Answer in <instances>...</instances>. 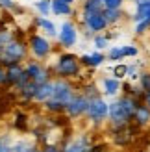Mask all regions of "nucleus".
<instances>
[{"mask_svg":"<svg viewBox=\"0 0 150 152\" xmlns=\"http://www.w3.org/2000/svg\"><path fill=\"white\" fill-rule=\"evenodd\" d=\"M139 104L143 102L128 95L115 96L108 104V121L111 128H121V126L130 124L133 121V115H135V110L139 108Z\"/></svg>","mask_w":150,"mask_h":152,"instance_id":"obj_1","label":"nucleus"},{"mask_svg":"<svg viewBox=\"0 0 150 152\" xmlns=\"http://www.w3.org/2000/svg\"><path fill=\"white\" fill-rule=\"evenodd\" d=\"M52 76L54 78H67V80H76L82 74V63L80 56L72 54V52H61L58 56L56 63L50 67Z\"/></svg>","mask_w":150,"mask_h":152,"instance_id":"obj_2","label":"nucleus"},{"mask_svg":"<svg viewBox=\"0 0 150 152\" xmlns=\"http://www.w3.org/2000/svg\"><path fill=\"white\" fill-rule=\"evenodd\" d=\"M28 43L24 39H19L17 35L13 39L4 45L2 48V54H0V65L2 67H9V65H15V63H22L28 59Z\"/></svg>","mask_w":150,"mask_h":152,"instance_id":"obj_3","label":"nucleus"},{"mask_svg":"<svg viewBox=\"0 0 150 152\" xmlns=\"http://www.w3.org/2000/svg\"><path fill=\"white\" fill-rule=\"evenodd\" d=\"M28 50L30 54H32L35 59H39V61H44L47 58H50L52 54V43L48 37H44L41 34H32L28 37Z\"/></svg>","mask_w":150,"mask_h":152,"instance_id":"obj_4","label":"nucleus"},{"mask_svg":"<svg viewBox=\"0 0 150 152\" xmlns=\"http://www.w3.org/2000/svg\"><path fill=\"white\" fill-rule=\"evenodd\" d=\"M80 24L85 26L93 35L95 34H104L109 28L106 17L102 11H80Z\"/></svg>","mask_w":150,"mask_h":152,"instance_id":"obj_5","label":"nucleus"},{"mask_svg":"<svg viewBox=\"0 0 150 152\" xmlns=\"http://www.w3.org/2000/svg\"><path fill=\"white\" fill-rule=\"evenodd\" d=\"M58 43H59V47L65 48V50L76 47V43H78V26H76V22L72 19H65L61 22V26L58 30Z\"/></svg>","mask_w":150,"mask_h":152,"instance_id":"obj_6","label":"nucleus"},{"mask_svg":"<svg viewBox=\"0 0 150 152\" xmlns=\"http://www.w3.org/2000/svg\"><path fill=\"white\" fill-rule=\"evenodd\" d=\"M52 83H54V91H52V98L59 100L61 104H67L71 102V98L76 95V86L67 80V78H52Z\"/></svg>","mask_w":150,"mask_h":152,"instance_id":"obj_7","label":"nucleus"},{"mask_svg":"<svg viewBox=\"0 0 150 152\" xmlns=\"http://www.w3.org/2000/svg\"><path fill=\"white\" fill-rule=\"evenodd\" d=\"M24 71L30 74V80H33L35 83H44L52 80V69L39 59H28L24 63Z\"/></svg>","mask_w":150,"mask_h":152,"instance_id":"obj_8","label":"nucleus"},{"mask_svg":"<svg viewBox=\"0 0 150 152\" xmlns=\"http://www.w3.org/2000/svg\"><path fill=\"white\" fill-rule=\"evenodd\" d=\"M108 104L109 102H106L102 96L89 100L87 111H85V117H87L89 123L100 124V123H104V121H108Z\"/></svg>","mask_w":150,"mask_h":152,"instance_id":"obj_9","label":"nucleus"},{"mask_svg":"<svg viewBox=\"0 0 150 152\" xmlns=\"http://www.w3.org/2000/svg\"><path fill=\"white\" fill-rule=\"evenodd\" d=\"M87 106H89V98L82 93V91H76V95L71 98V102L67 104L65 108V115L69 119H80L85 115L87 111Z\"/></svg>","mask_w":150,"mask_h":152,"instance_id":"obj_10","label":"nucleus"},{"mask_svg":"<svg viewBox=\"0 0 150 152\" xmlns=\"http://www.w3.org/2000/svg\"><path fill=\"white\" fill-rule=\"evenodd\" d=\"M91 145H93V143H91L89 134H80L78 137L67 141L65 145L61 147V152H89Z\"/></svg>","mask_w":150,"mask_h":152,"instance_id":"obj_11","label":"nucleus"},{"mask_svg":"<svg viewBox=\"0 0 150 152\" xmlns=\"http://www.w3.org/2000/svg\"><path fill=\"white\" fill-rule=\"evenodd\" d=\"M106 61H108L106 54L100 52V50H95V52H91V54H82L80 56V63L84 67H89V69H96V67L104 65Z\"/></svg>","mask_w":150,"mask_h":152,"instance_id":"obj_12","label":"nucleus"},{"mask_svg":"<svg viewBox=\"0 0 150 152\" xmlns=\"http://www.w3.org/2000/svg\"><path fill=\"white\" fill-rule=\"evenodd\" d=\"M50 6H52V15H56V17H72L74 13V6L63 2V0H50Z\"/></svg>","mask_w":150,"mask_h":152,"instance_id":"obj_13","label":"nucleus"},{"mask_svg":"<svg viewBox=\"0 0 150 152\" xmlns=\"http://www.w3.org/2000/svg\"><path fill=\"white\" fill-rule=\"evenodd\" d=\"M102 15L106 17L109 26H117L119 22H122L126 19V11L122 10V7H104Z\"/></svg>","mask_w":150,"mask_h":152,"instance_id":"obj_14","label":"nucleus"},{"mask_svg":"<svg viewBox=\"0 0 150 152\" xmlns=\"http://www.w3.org/2000/svg\"><path fill=\"white\" fill-rule=\"evenodd\" d=\"M137 128H148L150 126V108L145 104H139V108L135 110V115H133V121Z\"/></svg>","mask_w":150,"mask_h":152,"instance_id":"obj_15","label":"nucleus"},{"mask_svg":"<svg viewBox=\"0 0 150 152\" xmlns=\"http://www.w3.org/2000/svg\"><path fill=\"white\" fill-rule=\"evenodd\" d=\"M121 80L113 78V76H106V78L102 80V95L106 96H117L119 91H121Z\"/></svg>","mask_w":150,"mask_h":152,"instance_id":"obj_16","label":"nucleus"},{"mask_svg":"<svg viewBox=\"0 0 150 152\" xmlns=\"http://www.w3.org/2000/svg\"><path fill=\"white\" fill-rule=\"evenodd\" d=\"M52 91H54V83H52V80L44 82V83H39V86H37L35 95H33V102L43 104L44 100H48V98L52 96Z\"/></svg>","mask_w":150,"mask_h":152,"instance_id":"obj_17","label":"nucleus"},{"mask_svg":"<svg viewBox=\"0 0 150 152\" xmlns=\"http://www.w3.org/2000/svg\"><path fill=\"white\" fill-rule=\"evenodd\" d=\"M22 71H24V65L22 63H15L6 67V78H7V87H15V83L19 82Z\"/></svg>","mask_w":150,"mask_h":152,"instance_id":"obj_18","label":"nucleus"},{"mask_svg":"<svg viewBox=\"0 0 150 152\" xmlns=\"http://www.w3.org/2000/svg\"><path fill=\"white\" fill-rule=\"evenodd\" d=\"M33 22H35V26L39 28V30H43L48 37H58V26L48 17H37Z\"/></svg>","mask_w":150,"mask_h":152,"instance_id":"obj_19","label":"nucleus"},{"mask_svg":"<svg viewBox=\"0 0 150 152\" xmlns=\"http://www.w3.org/2000/svg\"><path fill=\"white\" fill-rule=\"evenodd\" d=\"M37 86H39V83H35L33 80H30L22 89H19L17 93L20 96V100L22 102H33V95H35V91H37Z\"/></svg>","mask_w":150,"mask_h":152,"instance_id":"obj_20","label":"nucleus"},{"mask_svg":"<svg viewBox=\"0 0 150 152\" xmlns=\"http://www.w3.org/2000/svg\"><path fill=\"white\" fill-rule=\"evenodd\" d=\"M43 108L47 110L48 113H54V115H59V113H65V104H61L59 100H56V98H48V100L43 102Z\"/></svg>","mask_w":150,"mask_h":152,"instance_id":"obj_21","label":"nucleus"},{"mask_svg":"<svg viewBox=\"0 0 150 152\" xmlns=\"http://www.w3.org/2000/svg\"><path fill=\"white\" fill-rule=\"evenodd\" d=\"M109 37H108V34H95L93 37H91V45L95 47V50H106V48H109Z\"/></svg>","mask_w":150,"mask_h":152,"instance_id":"obj_22","label":"nucleus"},{"mask_svg":"<svg viewBox=\"0 0 150 152\" xmlns=\"http://www.w3.org/2000/svg\"><path fill=\"white\" fill-rule=\"evenodd\" d=\"M106 59L111 63H119L124 59V54H122V47L121 45H113V47L108 48V54H106Z\"/></svg>","mask_w":150,"mask_h":152,"instance_id":"obj_23","label":"nucleus"},{"mask_svg":"<svg viewBox=\"0 0 150 152\" xmlns=\"http://www.w3.org/2000/svg\"><path fill=\"white\" fill-rule=\"evenodd\" d=\"M82 93H84L89 100H93V98H98V96H102V91L96 87V83H93V82H89V83H84V87H82Z\"/></svg>","mask_w":150,"mask_h":152,"instance_id":"obj_24","label":"nucleus"},{"mask_svg":"<svg viewBox=\"0 0 150 152\" xmlns=\"http://www.w3.org/2000/svg\"><path fill=\"white\" fill-rule=\"evenodd\" d=\"M104 4L102 0H82L80 11H102Z\"/></svg>","mask_w":150,"mask_h":152,"instance_id":"obj_25","label":"nucleus"},{"mask_svg":"<svg viewBox=\"0 0 150 152\" xmlns=\"http://www.w3.org/2000/svg\"><path fill=\"white\" fill-rule=\"evenodd\" d=\"M33 7L37 11H39L41 17H48V15H52V6H50V0H35Z\"/></svg>","mask_w":150,"mask_h":152,"instance_id":"obj_26","label":"nucleus"},{"mask_svg":"<svg viewBox=\"0 0 150 152\" xmlns=\"http://www.w3.org/2000/svg\"><path fill=\"white\" fill-rule=\"evenodd\" d=\"M146 32H150V17H146V19H143V20L135 22V30H133V34H135L137 37L145 35Z\"/></svg>","mask_w":150,"mask_h":152,"instance_id":"obj_27","label":"nucleus"},{"mask_svg":"<svg viewBox=\"0 0 150 152\" xmlns=\"http://www.w3.org/2000/svg\"><path fill=\"white\" fill-rule=\"evenodd\" d=\"M137 82H139V87H141V91H143V93L150 91V71H141Z\"/></svg>","mask_w":150,"mask_h":152,"instance_id":"obj_28","label":"nucleus"},{"mask_svg":"<svg viewBox=\"0 0 150 152\" xmlns=\"http://www.w3.org/2000/svg\"><path fill=\"white\" fill-rule=\"evenodd\" d=\"M111 72H113V78L121 80V78H124V76H126V72H128V65L122 63V61H119V63H115V65H113Z\"/></svg>","mask_w":150,"mask_h":152,"instance_id":"obj_29","label":"nucleus"},{"mask_svg":"<svg viewBox=\"0 0 150 152\" xmlns=\"http://www.w3.org/2000/svg\"><path fill=\"white\" fill-rule=\"evenodd\" d=\"M0 10H4V11H19L20 7L17 6V0H0Z\"/></svg>","mask_w":150,"mask_h":152,"instance_id":"obj_30","label":"nucleus"},{"mask_svg":"<svg viewBox=\"0 0 150 152\" xmlns=\"http://www.w3.org/2000/svg\"><path fill=\"white\" fill-rule=\"evenodd\" d=\"M121 47H122L124 58H135L139 54V48L135 47V45H121Z\"/></svg>","mask_w":150,"mask_h":152,"instance_id":"obj_31","label":"nucleus"},{"mask_svg":"<svg viewBox=\"0 0 150 152\" xmlns=\"http://www.w3.org/2000/svg\"><path fill=\"white\" fill-rule=\"evenodd\" d=\"M0 152H11V137H9V134L0 135Z\"/></svg>","mask_w":150,"mask_h":152,"instance_id":"obj_32","label":"nucleus"},{"mask_svg":"<svg viewBox=\"0 0 150 152\" xmlns=\"http://www.w3.org/2000/svg\"><path fill=\"white\" fill-rule=\"evenodd\" d=\"M139 67L137 65H128V72H126V76H128L130 80H137L139 78Z\"/></svg>","mask_w":150,"mask_h":152,"instance_id":"obj_33","label":"nucleus"},{"mask_svg":"<svg viewBox=\"0 0 150 152\" xmlns=\"http://www.w3.org/2000/svg\"><path fill=\"white\" fill-rule=\"evenodd\" d=\"M17 121H15V126L19 128V130L24 132L26 130V115H22V113H17V117H15Z\"/></svg>","mask_w":150,"mask_h":152,"instance_id":"obj_34","label":"nucleus"},{"mask_svg":"<svg viewBox=\"0 0 150 152\" xmlns=\"http://www.w3.org/2000/svg\"><path fill=\"white\" fill-rule=\"evenodd\" d=\"M126 0H102L104 7H122Z\"/></svg>","mask_w":150,"mask_h":152,"instance_id":"obj_35","label":"nucleus"},{"mask_svg":"<svg viewBox=\"0 0 150 152\" xmlns=\"http://www.w3.org/2000/svg\"><path fill=\"white\" fill-rule=\"evenodd\" d=\"M39 152H61L58 145H44L43 148H39Z\"/></svg>","mask_w":150,"mask_h":152,"instance_id":"obj_36","label":"nucleus"},{"mask_svg":"<svg viewBox=\"0 0 150 152\" xmlns=\"http://www.w3.org/2000/svg\"><path fill=\"white\" fill-rule=\"evenodd\" d=\"M89 152H108V147L104 145V143H100V145H91Z\"/></svg>","mask_w":150,"mask_h":152,"instance_id":"obj_37","label":"nucleus"},{"mask_svg":"<svg viewBox=\"0 0 150 152\" xmlns=\"http://www.w3.org/2000/svg\"><path fill=\"white\" fill-rule=\"evenodd\" d=\"M0 86L7 87V78H6V67L0 65Z\"/></svg>","mask_w":150,"mask_h":152,"instance_id":"obj_38","label":"nucleus"},{"mask_svg":"<svg viewBox=\"0 0 150 152\" xmlns=\"http://www.w3.org/2000/svg\"><path fill=\"white\" fill-rule=\"evenodd\" d=\"M22 152H39V147H37L35 143H30V145H28L24 150H22Z\"/></svg>","mask_w":150,"mask_h":152,"instance_id":"obj_39","label":"nucleus"},{"mask_svg":"<svg viewBox=\"0 0 150 152\" xmlns=\"http://www.w3.org/2000/svg\"><path fill=\"white\" fill-rule=\"evenodd\" d=\"M143 104H145V106H148V108H150V91H146V93H145V98H143Z\"/></svg>","mask_w":150,"mask_h":152,"instance_id":"obj_40","label":"nucleus"},{"mask_svg":"<svg viewBox=\"0 0 150 152\" xmlns=\"http://www.w3.org/2000/svg\"><path fill=\"white\" fill-rule=\"evenodd\" d=\"M63 2H67V4H71V6H74V4L78 2V0H63Z\"/></svg>","mask_w":150,"mask_h":152,"instance_id":"obj_41","label":"nucleus"},{"mask_svg":"<svg viewBox=\"0 0 150 152\" xmlns=\"http://www.w3.org/2000/svg\"><path fill=\"white\" fill-rule=\"evenodd\" d=\"M115 152H122V150H115Z\"/></svg>","mask_w":150,"mask_h":152,"instance_id":"obj_42","label":"nucleus"}]
</instances>
